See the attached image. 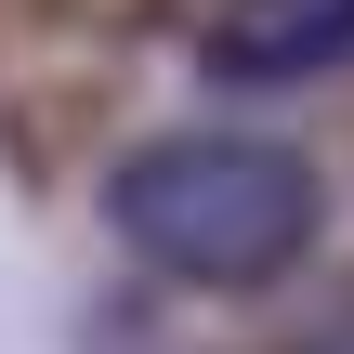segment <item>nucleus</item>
Here are the masks:
<instances>
[{"label":"nucleus","instance_id":"f257e3e1","mask_svg":"<svg viewBox=\"0 0 354 354\" xmlns=\"http://www.w3.org/2000/svg\"><path fill=\"white\" fill-rule=\"evenodd\" d=\"M105 236L184 289H263L315 250V171L263 131H158L105 171Z\"/></svg>","mask_w":354,"mask_h":354},{"label":"nucleus","instance_id":"f03ea898","mask_svg":"<svg viewBox=\"0 0 354 354\" xmlns=\"http://www.w3.org/2000/svg\"><path fill=\"white\" fill-rule=\"evenodd\" d=\"M354 66V0H276L210 39V92H315Z\"/></svg>","mask_w":354,"mask_h":354},{"label":"nucleus","instance_id":"7ed1b4c3","mask_svg":"<svg viewBox=\"0 0 354 354\" xmlns=\"http://www.w3.org/2000/svg\"><path fill=\"white\" fill-rule=\"evenodd\" d=\"M289 354H354V315H328V328H302Z\"/></svg>","mask_w":354,"mask_h":354}]
</instances>
